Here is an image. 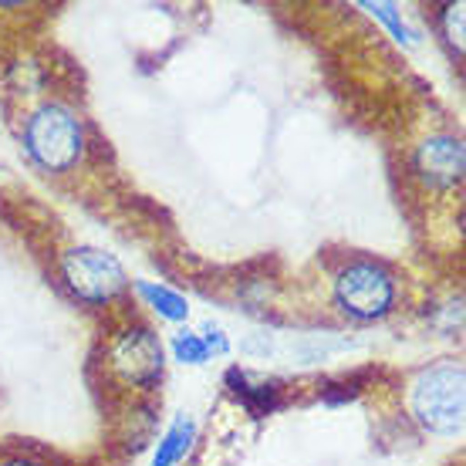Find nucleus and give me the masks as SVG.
I'll list each match as a JSON object with an SVG mask.
<instances>
[{"instance_id": "3", "label": "nucleus", "mask_w": 466, "mask_h": 466, "mask_svg": "<svg viewBox=\"0 0 466 466\" xmlns=\"http://www.w3.org/2000/svg\"><path fill=\"white\" fill-rule=\"evenodd\" d=\"M335 308L351 321H379L396 308V278L375 260H351L335 274Z\"/></svg>"}, {"instance_id": "2", "label": "nucleus", "mask_w": 466, "mask_h": 466, "mask_svg": "<svg viewBox=\"0 0 466 466\" xmlns=\"http://www.w3.org/2000/svg\"><path fill=\"white\" fill-rule=\"evenodd\" d=\"M24 146L45 173H68L85 156L82 118L61 102H45L27 118Z\"/></svg>"}, {"instance_id": "9", "label": "nucleus", "mask_w": 466, "mask_h": 466, "mask_svg": "<svg viewBox=\"0 0 466 466\" xmlns=\"http://www.w3.org/2000/svg\"><path fill=\"white\" fill-rule=\"evenodd\" d=\"M169 349H173V359L183 361V365H207V359H210V349L203 345V339H199L197 331H189V328H179L173 335V341H169Z\"/></svg>"}, {"instance_id": "1", "label": "nucleus", "mask_w": 466, "mask_h": 466, "mask_svg": "<svg viewBox=\"0 0 466 466\" xmlns=\"http://www.w3.org/2000/svg\"><path fill=\"white\" fill-rule=\"evenodd\" d=\"M463 365L460 361H436L422 369L409 385V409L422 430L432 436H456L463 430Z\"/></svg>"}, {"instance_id": "12", "label": "nucleus", "mask_w": 466, "mask_h": 466, "mask_svg": "<svg viewBox=\"0 0 466 466\" xmlns=\"http://www.w3.org/2000/svg\"><path fill=\"white\" fill-rule=\"evenodd\" d=\"M199 339H203V345L210 349V355H227V351H230V339H227L223 328H217L213 321L203 325V335H199Z\"/></svg>"}, {"instance_id": "5", "label": "nucleus", "mask_w": 466, "mask_h": 466, "mask_svg": "<svg viewBox=\"0 0 466 466\" xmlns=\"http://www.w3.org/2000/svg\"><path fill=\"white\" fill-rule=\"evenodd\" d=\"M112 369L122 382L149 389L163 379L166 349L152 328H128L112 341Z\"/></svg>"}, {"instance_id": "4", "label": "nucleus", "mask_w": 466, "mask_h": 466, "mask_svg": "<svg viewBox=\"0 0 466 466\" xmlns=\"http://www.w3.org/2000/svg\"><path fill=\"white\" fill-rule=\"evenodd\" d=\"M61 280L78 301L106 304L116 294L126 291L128 274L116 254H108L102 247H71L61 254Z\"/></svg>"}, {"instance_id": "6", "label": "nucleus", "mask_w": 466, "mask_h": 466, "mask_svg": "<svg viewBox=\"0 0 466 466\" xmlns=\"http://www.w3.org/2000/svg\"><path fill=\"white\" fill-rule=\"evenodd\" d=\"M466 149L453 136H430L412 152V173L430 189H453L463 183Z\"/></svg>"}, {"instance_id": "13", "label": "nucleus", "mask_w": 466, "mask_h": 466, "mask_svg": "<svg viewBox=\"0 0 466 466\" xmlns=\"http://www.w3.org/2000/svg\"><path fill=\"white\" fill-rule=\"evenodd\" d=\"M0 466H41V463H35V460H21V456H17V460H4Z\"/></svg>"}, {"instance_id": "7", "label": "nucleus", "mask_w": 466, "mask_h": 466, "mask_svg": "<svg viewBox=\"0 0 466 466\" xmlns=\"http://www.w3.org/2000/svg\"><path fill=\"white\" fill-rule=\"evenodd\" d=\"M193 443H197V420L183 412L163 432V440H159L156 453H152V466H179L189 456Z\"/></svg>"}, {"instance_id": "8", "label": "nucleus", "mask_w": 466, "mask_h": 466, "mask_svg": "<svg viewBox=\"0 0 466 466\" xmlns=\"http://www.w3.org/2000/svg\"><path fill=\"white\" fill-rule=\"evenodd\" d=\"M136 291H139L142 301L149 304L163 321L179 325V321H187L189 318V301L179 291L166 288V284H156V280H136Z\"/></svg>"}, {"instance_id": "11", "label": "nucleus", "mask_w": 466, "mask_h": 466, "mask_svg": "<svg viewBox=\"0 0 466 466\" xmlns=\"http://www.w3.org/2000/svg\"><path fill=\"white\" fill-rule=\"evenodd\" d=\"M443 31L446 41L456 45V51H463V4H450L443 11Z\"/></svg>"}, {"instance_id": "10", "label": "nucleus", "mask_w": 466, "mask_h": 466, "mask_svg": "<svg viewBox=\"0 0 466 466\" xmlns=\"http://www.w3.org/2000/svg\"><path fill=\"white\" fill-rule=\"evenodd\" d=\"M365 11L372 14L375 21H382L385 27H389V35L396 37L399 45H412L416 41V35L406 27V21H402V14L396 11V4H361Z\"/></svg>"}]
</instances>
